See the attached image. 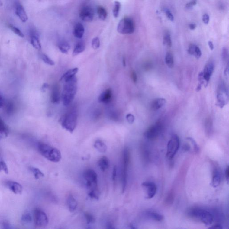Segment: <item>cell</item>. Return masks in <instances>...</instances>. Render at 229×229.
Masks as SVG:
<instances>
[{
	"label": "cell",
	"mask_w": 229,
	"mask_h": 229,
	"mask_svg": "<svg viewBox=\"0 0 229 229\" xmlns=\"http://www.w3.org/2000/svg\"><path fill=\"white\" fill-rule=\"evenodd\" d=\"M5 102L4 98V97L0 93V108H2L4 106Z\"/></svg>",
	"instance_id": "obj_53"
},
{
	"label": "cell",
	"mask_w": 229,
	"mask_h": 229,
	"mask_svg": "<svg viewBox=\"0 0 229 229\" xmlns=\"http://www.w3.org/2000/svg\"><path fill=\"white\" fill-rule=\"evenodd\" d=\"M88 195L90 198L95 200H98L99 199V192L98 189L90 190L88 192Z\"/></svg>",
	"instance_id": "obj_38"
},
{
	"label": "cell",
	"mask_w": 229,
	"mask_h": 229,
	"mask_svg": "<svg viewBox=\"0 0 229 229\" xmlns=\"http://www.w3.org/2000/svg\"><path fill=\"white\" fill-rule=\"evenodd\" d=\"M85 49V45L83 42L80 41L76 44L73 49V56L78 55L82 53Z\"/></svg>",
	"instance_id": "obj_28"
},
{
	"label": "cell",
	"mask_w": 229,
	"mask_h": 229,
	"mask_svg": "<svg viewBox=\"0 0 229 229\" xmlns=\"http://www.w3.org/2000/svg\"><path fill=\"white\" fill-rule=\"evenodd\" d=\"M9 27L11 30L12 31H13L15 34H16L17 35L20 36V37H22V38L24 37V34H23V33H22V31H21L19 29L16 27H14V26H12L11 25H10V26H9Z\"/></svg>",
	"instance_id": "obj_43"
},
{
	"label": "cell",
	"mask_w": 229,
	"mask_h": 229,
	"mask_svg": "<svg viewBox=\"0 0 229 229\" xmlns=\"http://www.w3.org/2000/svg\"><path fill=\"white\" fill-rule=\"evenodd\" d=\"M32 218L30 214L25 213L22 215L21 221L24 224H28L32 221Z\"/></svg>",
	"instance_id": "obj_34"
},
{
	"label": "cell",
	"mask_w": 229,
	"mask_h": 229,
	"mask_svg": "<svg viewBox=\"0 0 229 229\" xmlns=\"http://www.w3.org/2000/svg\"><path fill=\"white\" fill-rule=\"evenodd\" d=\"M48 87V85L47 83L44 84L43 85L42 87V90L43 91H45V90Z\"/></svg>",
	"instance_id": "obj_58"
},
{
	"label": "cell",
	"mask_w": 229,
	"mask_h": 229,
	"mask_svg": "<svg viewBox=\"0 0 229 229\" xmlns=\"http://www.w3.org/2000/svg\"><path fill=\"white\" fill-rule=\"evenodd\" d=\"M117 31L123 34H131L135 31V23L130 18H124L118 23Z\"/></svg>",
	"instance_id": "obj_5"
},
{
	"label": "cell",
	"mask_w": 229,
	"mask_h": 229,
	"mask_svg": "<svg viewBox=\"0 0 229 229\" xmlns=\"http://www.w3.org/2000/svg\"><path fill=\"white\" fill-rule=\"evenodd\" d=\"M34 220L35 226L39 227H44L47 226L48 219L47 215L41 209L36 208L34 212Z\"/></svg>",
	"instance_id": "obj_10"
},
{
	"label": "cell",
	"mask_w": 229,
	"mask_h": 229,
	"mask_svg": "<svg viewBox=\"0 0 229 229\" xmlns=\"http://www.w3.org/2000/svg\"><path fill=\"white\" fill-rule=\"evenodd\" d=\"M203 22L205 24L207 25L209 23V16L207 14H205L203 15L202 18Z\"/></svg>",
	"instance_id": "obj_49"
},
{
	"label": "cell",
	"mask_w": 229,
	"mask_h": 229,
	"mask_svg": "<svg viewBox=\"0 0 229 229\" xmlns=\"http://www.w3.org/2000/svg\"><path fill=\"white\" fill-rule=\"evenodd\" d=\"M163 129V124L158 122L149 127L144 133V136L149 140L155 139L160 135Z\"/></svg>",
	"instance_id": "obj_11"
},
{
	"label": "cell",
	"mask_w": 229,
	"mask_h": 229,
	"mask_svg": "<svg viewBox=\"0 0 229 229\" xmlns=\"http://www.w3.org/2000/svg\"><path fill=\"white\" fill-rule=\"evenodd\" d=\"M6 186L9 190L15 194H21L23 192V187L20 183L14 181L6 182Z\"/></svg>",
	"instance_id": "obj_15"
},
{
	"label": "cell",
	"mask_w": 229,
	"mask_h": 229,
	"mask_svg": "<svg viewBox=\"0 0 229 229\" xmlns=\"http://www.w3.org/2000/svg\"><path fill=\"white\" fill-rule=\"evenodd\" d=\"M208 46H209V48H210V50L211 51L214 50V45L213 44V42L212 41H208Z\"/></svg>",
	"instance_id": "obj_56"
},
{
	"label": "cell",
	"mask_w": 229,
	"mask_h": 229,
	"mask_svg": "<svg viewBox=\"0 0 229 229\" xmlns=\"http://www.w3.org/2000/svg\"><path fill=\"white\" fill-rule=\"evenodd\" d=\"M112 98V90L111 88H108L101 93L98 97V100L99 103L108 104L111 101Z\"/></svg>",
	"instance_id": "obj_16"
},
{
	"label": "cell",
	"mask_w": 229,
	"mask_h": 229,
	"mask_svg": "<svg viewBox=\"0 0 229 229\" xmlns=\"http://www.w3.org/2000/svg\"><path fill=\"white\" fill-rule=\"evenodd\" d=\"M77 115L76 112L71 111L64 114L60 119V124L63 128L72 133L77 125Z\"/></svg>",
	"instance_id": "obj_4"
},
{
	"label": "cell",
	"mask_w": 229,
	"mask_h": 229,
	"mask_svg": "<svg viewBox=\"0 0 229 229\" xmlns=\"http://www.w3.org/2000/svg\"><path fill=\"white\" fill-rule=\"evenodd\" d=\"M4 105H5V110L7 113L11 114L14 111V105L11 102H9L5 104V103Z\"/></svg>",
	"instance_id": "obj_42"
},
{
	"label": "cell",
	"mask_w": 229,
	"mask_h": 229,
	"mask_svg": "<svg viewBox=\"0 0 229 229\" xmlns=\"http://www.w3.org/2000/svg\"><path fill=\"white\" fill-rule=\"evenodd\" d=\"M189 215L204 224L210 225L214 220V216L210 211L201 208H193L189 211Z\"/></svg>",
	"instance_id": "obj_3"
},
{
	"label": "cell",
	"mask_w": 229,
	"mask_h": 229,
	"mask_svg": "<svg viewBox=\"0 0 229 229\" xmlns=\"http://www.w3.org/2000/svg\"><path fill=\"white\" fill-rule=\"evenodd\" d=\"M147 214L150 218L157 221H163L164 219L163 216V215L159 214V213H156V212L149 211V212H147Z\"/></svg>",
	"instance_id": "obj_29"
},
{
	"label": "cell",
	"mask_w": 229,
	"mask_h": 229,
	"mask_svg": "<svg viewBox=\"0 0 229 229\" xmlns=\"http://www.w3.org/2000/svg\"><path fill=\"white\" fill-rule=\"evenodd\" d=\"M196 27V25L195 24H193V23H192V24H189V27L192 30H195Z\"/></svg>",
	"instance_id": "obj_57"
},
{
	"label": "cell",
	"mask_w": 229,
	"mask_h": 229,
	"mask_svg": "<svg viewBox=\"0 0 229 229\" xmlns=\"http://www.w3.org/2000/svg\"><path fill=\"white\" fill-rule=\"evenodd\" d=\"M97 11L99 19L103 21L105 20L108 16V13L106 9L103 6H99L97 7Z\"/></svg>",
	"instance_id": "obj_31"
},
{
	"label": "cell",
	"mask_w": 229,
	"mask_h": 229,
	"mask_svg": "<svg viewBox=\"0 0 229 229\" xmlns=\"http://www.w3.org/2000/svg\"><path fill=\"white\" fill-rule=\"evenodd\" d=\"M9 132L10 131L8 126L0 117V139L7 137Z\"/></svg>",
	"instance_id": "obj_24"
},
{
	"label": "cell",
	"mask_w": 229,
	"mask_h": 229,
	"mask_svg": "<svg viewBox=\"0 0 229 229\" xmlns=\"http://www.w3.org/2000/svg\"><path fill=\"white\" fill-rule=\"evenodd\" d=\"M51 102L55 104H58L60 101V95L57 85H55L53 87L51 93Z\"/></svg>",
	"instance_id": "obj_23"
},
{
	"label": "cell",
	"mask_w": 229,
	"mask_h": 229,
	"mask_svg": "<svg viewBox=\"0 0 229 229\" xmlns=\"http://www.w3.org/2000/svg\"><path fill=\"white\" fill-rule=\"evenodd\" d=\"M225 176H226V179H227V181L228 182L229 178V170L228 166H227V168H226V171H225Z\"/></svg>",
	"instance_id": "obj_55"
},
{
	"label": "cell",
	"mask_w": 229,
	"mask_h": 229,
	"mask_svg": "<svg viewBox=\"0 0 229 229\" xmlns=\"http://www.w3.org/2000/svg\"><path fill=\"white\" fill-rule=\"evenodd\" d=\"M123 65L124 66H126V63H125V59L124 58L123 59Z\"/></svg>",
	"instance_id": "obj_60"
},
{
	"label": "cell",
	"mask_w": 229,
	"mask_h": 229,
	"mask_svg": "<svg viewBox=\"0 0 229 229\" xmlns=\"http://www.w3.org/2000/svg\"><path fill=\"white\" fill-rule=\"evenodd\" d=\"M16 13L22 22L25 23L27 21L28 16L27 13L25 11L24 7L21 5H18L16 8Z\"/></svg>",
	"instance_id": "obj_22"
},
{
	"label": "cell",
	"mask_w": 229,
	"mask_h": 229,
	"mask_svg": "<svg viewBox=\"0 0 229 229\" xmlns=\"http://www.w3.org/2000/svg\"><path fill=\"white\" fill-rule=\"evenodd\" d=\"M210 228L221 229L222 228V227H221L220 225L218 224V225H214L213 227H210Z\"/></svg>",
	"instance_id": "obj_59"
},
{
	"label": "cell",
	"mask_w": 229,
	"mask_h": 229,
	"mask_svg": "<svg viewBox=\"0 0 229 229\" xmlns=\"http://www.w3.org/2000/svg\"><path fill=\"white\" fill-rule=\"evenodd\" d=\"M83 177L86 181V186L90 190H97L98 176L97 173L92 169L85 170L83 173Z\"/></svg>",
	"instance_id": "obj_8"
},
{
	"label": "cell",
	"mask_w": 229,
	"mask_h": 229,
	"mask_svg": "<svg viewBox=\"0 0 229 229\" xmlns=\"http://www.w3.org/2000/svg\"><path fill=\"white\" fill-rule=\"evenodd\" d=\"M142 186L147 190L146 198L151 199L154 197L157 192V186L153 182L151 181H146L143 182Z\"/></svg>",
	"instance_id": "obj_13"
},
{
	"label": "cell",
	"mask_w": 229,
	"mask_h": 229,
	"mask_svg": "<svg viewBox=\"0 0 229 229\" xmlns=\"http://www.w3.org/2000/svg\"><path fill=\"white\" fill-rule=\"evenodd\" d=\"M130 151L128 148H124L123 154V167L122 171V181L123 192H124L126 188L127 182V170L130 163Z\"/></svg>",
	"instance_id": "obj_6"
},
{
	"label": "cell",
	"mask_w": 229,
	"mask_h": 229,
	"mask_svg": "<svg viewBox=\"0 0 229 229\" xmlns=\"http://www.w3.org/2000/svg\"><path fill=\"white\" fill-rule=\"evenodd\" d=\"M202 52L198 46L195 45L194 48V52H193V56H194L196 59H199L202 56Z\"/></svg>",
	"instance_id": "obj_46"
},
{
	"label": "cell",
	"mask_w": 229,
	"mask_h": 229,
	"mask_svg": "<svg viewBox=\"0 0 229 229\" xmlns=\"http://www.w3.org/2000/svg\"><path fill=\"white\" fill-rule=\"evenodd\" d=\"M163 44L164 46L171 47L172 45V40L170 34L167 33L165 34L163 40Z\"/></svg>",
	"instance_id": "obj_36"
},
{
	"label": "cell",
	"mask_w": 229,
	"mask_h": 229,
	"mask_svg": "<svg viewBox=\"0 0 229 229\" xmlns=\"http://www.w3.org/2000/svg\"><path fill=\"white\" fill-rule=\"evenodd\" d=\"M98 165L101 171L104 172L109 167V160L106 156H103L101 157L98 162Z\"/></svg>",
	"instance_id": "obj_25"
},
{
	"label": "cell",
	"mask_w": 229,
	"mask_h": 229,
	"mask_svg": "<svg viewBox=\"0 0 229 229\" xmlns=\"http://www.w3.org/2000/svg\"><path fill=\"white\" fill-rule=\"evenodd\" d=\"M4 172L6 174L9 173L8 166L6 163L3 161H0V172Z\"/></svg>",
	"instance_id": "obj_44"
},
{
	"label": "cell",
	"mask_w": 229,
	"mask_h": 229,
	"mask_svg": "<svg viewBox=\"0 0 229 229\" xmlns=\"http://www.w3.org/2000/svg\"><path fill=\"white\" fill-rule=\"evenodd\" d=\"M31 172L33 173L34 178L36 179H40V178L43 177L44 176V174L40 169L36 167L31 166L29 168Z\"/></svg>",
	"instance_id": "obj_32"
},
{
	"label": "cell",
	"mask_w": 229,
	"mask_h": 229,
	"mask_svg": "<svg viewBox=\"0 0 229 229\" xmlns=\"http://www.w3.org/2000/svg\"><path fill=\"white\" fill-rule=\"evenodd\" d=\"M77 202L73 195L70 194L69 195L67 199V206L69 210L73 212L76 210L77 206Z\"/></svg>",
	"instance_id": "obj_26"
},
{
	"label": "cell",
	"mask_w": 229,
	"mask_h": 229,
	"mask_svg": "<svg viewBox=\"0 0 229 229\" xmlns=\"http://www.w3.org/2000/svg\"><path fill=\"white\" fill-rule=\"evenodd\" d=\"M228 90L224 83H221L218 88L217 94V105L222 108L228 103Z\"/></svg>",
	"instance_id": "obj_9"
},
{
	"label": "cell",
	"mask_w": 229,
	"mask_h": 229,
	"mask_svg": "<svg viewBox=\"0 0 229 229\" xmlns=\"http://www.w3.org/2000/svg\"><path fill=\"white\" fill-rule=\"evenodd\" d=\"M187 139L192 143L194 151H195V153H197L199 151L200 149H199V147H198V145H197L195 140L191 137H188L187 138Z\"/></svg>",
	"instance_id": "obj_45"
},
{
	"label": "cell",
	"mask_w": 229,
	"mask_h": 229,
	"mask_svg": "<svg viewBox=\"0 0 229 229\" xmlns=\"http://www.w3.org/2000/svg\"><path fill=\"white\" fill-rule=\"evenodd\" d=\"M166 17L167 18L171 21H173L174 20V16H173V15L172 14L171 11L169 10H167L166 11Z\"/></svg>",
	"instance_id": "obj_50"
},
{
	"label": "cell",
	"mask_w": 229,
	"mask_h": 229,
	"mask_svg": "<svg viewBox=\"0 0 229 229\" xmlns=\"http://www.w3.org/2000/svg\"><path fill=\"white\" fill-rule=\"evenodd\" d=\"M219 168L215 166L213 169V177H212V186L214 187H217L219 185L221 182V172Z\"/></svg>",
	"instance_id": "obj_17"
},
{
	"label": "cell",
	"mask_w": 229,
	"mask_h": 229,
	"mask_svg": "<svg viewBox=\"0 0 229 229\" xmlns=\"http://www.w3.org/2000/svg\"><path fill=\"white\" fill-rule=\"evenodd\" d=\"M166 64L170 68H172L174 67V62L173 56L171 53H167L165 57Z\"/></svg>",
	"instance_id": "obj_33"
},
{
	"label": "cell",
	"mask_w": 229,
	"mask_h": 229,
	"mask_svg": "<svg viewBox=\"0 0 229 229\" xmlns=\"http://www.w3.org/2000/svg\"><path fill=\"white\" fill-rule=\"evenodd\" d=\"M121 4L118 1H115L114 2V8L113 10V14L115 18H117L119 16V12L121 9Z\"/></svg>",
	"instance_id": "obj_35"
},
{
	"label": "cell",
	"mask_w": 229,
	"mask_h": 229,
	"mask_svg": "<svg viewBox=\"0 0 229 229\" xmlns=\"http://www.w3.org/2000/svg\"><path fill=\"white\" fill-rule=\"evenodd\" d=\"M39 152L44 158L54 163L61 160V154L59 150L44 143H39L38 145Z\"/></svg>",
	"instance_id": "obj_2"
},
{
	"label": "cell",
	"mask_w": 229,
	"mask_h": 229,
	"mask_svg": "<svg viewBox=\"0 0 229 229\" xmlns=\"http://www.w3.org/2000/svg\"><path fill=\"white\" fill-rule=\"evenodd\" d=\"M196 2L195 0H193V1H191L190 2L186 4V7L188 8H191V7H193V6L195 5H196Z\"/></svg>",
	"instance_id": "obj_51"
},
{
	"label": "cell",
	"mask_w": 229,
	"mask_h": 229,
	"mask_svg": "<svg viewBox=\"0 0 229 229\" xmlns=\"http://www.w3.org/2000/svg\"><path fill=\"white\" fill-rule=\"evenodd\" d=\"M41 58L44 62L47 65H50V66H54L55 65V62L47 55L44 54L41 55Z\"/></svg>",
	"instance_id": "obj_39"
},
{
	"label": "cell",
	"mask_w": 229,
	"mask_h": 229,
	"mask_svg": "<svg viewBox=\"0 0 229 229\" xmlns=\"http://www.w3.org/2000/svg\"><path fill=\"white\" fill-rule=\"evenodd\" d=\"M78 71H79V69L77 68L69 70L66 73H64V75L61 77L60 80L66 82L71 79L75 77V75L78 73Z\"/></svg>",
	"instance_id": "obj_21"
},
{
	"label": "cell",
	"mask_w": 229,
	"mask_h": 229,
	"mask_svg": "<svg viewBox=\"0 0 229 229\" xmlns=\"http://www.w3.org/2000/svg\"><path fill=\"white\" fill-rule=\"evenodd\" d=\"M214 63L212 62H208L205 67L203 71L202 72L203 77L205 82V87L208 85V82L210 80L211 76L214 71Z\"/></svg>",
	"instance_id": "obj_14"
},
{
	"label": "cell",
	"mask_w": 229,
	"mask_h": 229,
	"mask_svg": "<svg viewBox=\"0 0 229 229\" xmlns=\"http://www.w3.org/2000/svg\"><path fill=\"white\" fill-rule=\"evenodd\" d=\"M126 119L129 124H132L134 121L135 117L133 114H128L126 115Z\"/></svg>",
	"instance_id": "obj_48"
},
{
	"label": "cell",
	"mask_w": 229,
	"mask_h": 229,
	"mask_svg": "<svg viewBox=\"0 0 229 229\" xmlns=\"http://www.w3.org/2000/svg\"><path fill=\"white\" fill-rule=\"evenodd\" d=\"M77 83L76 76L71 79L65 82L61 96L62 102L65 106H68L74 99L77 93Z\"/></svg>",
	"instance_id": "obj_1"
},
{
	"label": "cell",
	"mask_w": 229,
	"mask_h": 229,
	"mask_svg": "<svg viewBox=\"0 0 229 229\" xmlns=\"http://www.w3.org/2000/svg\"><path fill=\"white\" fill-rule=\"evenodd\" d=\"M116 171H117V169H116V166H114V168H113V171H112V179L114 182H115V179H116Z\"/></svg>",
	"instance_id": "obj_54"
},
{
	"label": "cell",
	"mask_w": 229,
	"mask_h": 229,
	"mask_svg": "<svg viewBox=\"0 0 229 229\" xmlns=\"http://www.w3.org/2000/svg\"><path fill=\"white\" fill-rule=\"evenodd\" d=\"M180 146V140L178 136L174 134L168 141L166 148V157L169 160H172L175 156Z\"/></svg>",
	"instance_id": "obj_7"
},
{
	"label": "cell",
	"mask_w": 229,
	"mask_h": 229,
	"mask_svg": "<svg viewBox=\"0 0 229 229\" xmlns=\"http://www.w3.org/2000/svg\"><path fill=\"white\" fill-rule=\"evenodd\" d=\"M79 16L81 19L84 22H92L94 19V10L90 6H84L81 9Z\"/></svg>",
	"instance_id": "obj_12"
},
{
	"label": "cell",
	"mask_w": 229,
	"mask_h": 229,
	"mask_svg": "<svg viewBox=\"0 0 229 229\" xmlns=\"http://www.w3.org/2000/svg\"><path fill=\"white\" fill-rule=\"evenodd\" d=\"M221 55H222V59L224 60H226L228 57V50L226 47H223L222 48Z\"/></svg>",
	"instance_id": "obj_47"
},
{
	"label": "cell",
	"mask_w": 229,
	"mask_h": 229,
	"mask_svg": "<svg viewBox=\"0 0 229 229\" xmlns=\"http://www.w3.org/2000/svg\"><path fill=\"white\" fill-rule=\"evenodd\" d=\"M85 32V29L82 24L78 23L75 24L73 28V34L76 38L81 39L82 38Z\"/></svg>",
	"instance_id": "obj_20"
},
{
	"label": "cell",
	"mask_w": 229,
	"mask_h": 229,
	"mask_svg": "<svg viewBox=\"0 0 229 229\" xmlns=\"http://www.w3.org/2000/svg\"><path fill=\"white\" fill-rule=\"evenodd\" d=\"M131 77H132V79L134 81V82L136 83L137 82V77L136 73L135 71H132L131 73Z\"/></svg>",
	"instance_id": "obj_52"
},
{
	"label": "cell",
	"mask_w": 229,
	"mask_h": 229,
	"mask_svg": "<svg viewBox=\"0 0 229 229\" xmlns=\"http://www.w3.org/2000/svg\"><path fill=\"white\" fill-rule=\"evenodd\" d=\"M58 47L61 53L64 54H67L70 48V46L67 42L62 41L60 43Z\"/></svg>",
	"instance_id": "obj_30"
},
{
	"label": "cell",
	"mask_w": 229,
	"mask_h": 229,
	"mask_svg": "<svg viewBox=\"0 0 229 229\" xmlns=\"http://www.w3.org/2000/svg\"><path fill=\"white\" fill-rule=\"evenodd\" d=\"M94 147L98 151L101 153H105L107 150V145L102 140H98L94 144Z\"/></svg>",
	"instance_id": "obj_27"
},
{
	"label": "cell",
	"mask_w": 229,
	"mask_h": 229,
	"mask_svg": "<svg viewBox=\"0 0 229 229\" xmlns=\"http://www.w3.org/2000/svg\"><path fill=\"white\" fill-rule=\"evenodd\" d=\"M92 47L94 49L99 48L100 45V41L98 37H95L92 40Z\"/></svg>",
	"instance_id": "obj_41"
},
{
	"label": "cell",
	"mask_w": 229,
	"mask_h": 229,
	"mask_svg": "<svg viewBox=\"0 0 229 229\" xmlns=\"http://www.w3.org/2000/svg\"><path fill=\"white\" fill-rule=\"evenodd\" d=\"M85 220H86L87 224H93V223H95V218L90 213H85Z\"/></svg>",
	"instance_id": "obj_40"
},
{
	"label": "cell",
	"mask_w": 229,
	"mask_h": 229,
	"mask_svg": "<svg viewBox=\"0 0 229 229\" xmlns=\"http://www.w3.org/2000/svg\"><path fill=\"white\" fill-rule=\"evenodd\" d=\"M166 103V100L164 98H156L152 102L151 108L154 111H156L163 107Z\"/></svg>",
	"instance_id": "obj_19"
},
{
	"label": "cell",
	"mask_w": 229,
	"mask_h": 229,
	"mask_svg": "<svg viewBox=\"0 0 229 229\" xmlns=\"http://www.w3.org/2000/svg\"><path fill=\"white\" fill-rule=\"evenodd\" d=\"M31 43L35 49L40 50L41 48L39 35L35 31L32 30L31 32Z\"/></svg>",
	"instance_id": "obj_18"
},
{
	"label": "cell",
	"mask_w": 229,
	"mask_h": 229,
	"mask_svg": "<svg viewBox=\"0 0 229 229\" xmlns=\"http://www.w3.org/2000/svg\"><path fill=\"white\" fill-rule=\"evenodd\" d=\"M174 197H175L174 192H173V191L171 190V191L169 192L166 198V204L167 205L172 204L174 202Z\"/></svg>",
	"instance_id": "obj_37"
}]
</instances>
